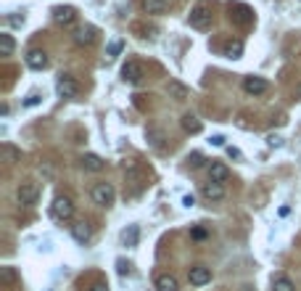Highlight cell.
<instances>
[{
  "instance_id": "cell-1",
  "label": "cell",
  "mask_w": 301,
  "mask_h": 291,
  "mask_svg": "<svg viewBox=\"0 0 301 291\" xmlns=\"http://www.w3.org/2000/svg\"><path fill=\"white\" fill-rule=\"evenodd\" d=\"M51 215L56 220H61V223H66V220L74 217V201L69 199V196H56L53 204H51Z\"/></svg>"
},
{
  "instance_id": "cell-2",
  "label": "cell",
  "mask_w": 301,
  "mask_h": 291,
  "mask_svg": "<svg viewBox=\"0 0 301 291\" xmlns=\"http://www.w3.org/2000/svg\"><path fill=\"white\" fill-rule=\"evenodd\" d=\"M212 24V6L201 0V3H195V8L190 11V27L195 29H206Z\"/></svg>"
},
{
  "instance_id": "cell-3",
  "label": "cell",
  "mask_w": 301,
  "mask_h": 291,
  "mask_svg": "<svg viewBox=\"0 0 301 291\" xmlns=\"http://www.w3.org/2000/svg\"><path fill=\"white\" fill-rule=\"evenodd\" d=\"M90 196H92V201H95L98 206H111L114 199H117V191H114L111 183H95V185H92V191H90Z\"/></svg>"
},
{
  "instance_id": "cell-4",
  "label": "cell",
  "mask_w": 301,
  "mask_h": 291,
  "mask_svg": "<svg viewBox=\"0 0 301 291\" xmlns=\"http://www.w3.org/2000/svg\"><path fill=\"white\" fill-rule=\"evenodd\" d=\"M16 199H19V204H24V206H34L37 199H40V185L32 183V180L21 183L16 188Z\"/></svg>"
},
{
  "instance_id": "cell-5",
  "label": "cell",
  "mask_w": 301,
  "mask_h": 291,
  "mask_svg": "<svg viewBox=\"0 0 301 291\" xmlns=\"http://www.w3.org/2000/svg\"><path fill=\"white\" fill-rule=\"evenodd\" d=\"M227 11H230V19H233L238 27H248L251 21H254L251 8H248V6H243V3H230Z\"/></svg>"
},
{
  "instance_id": "cell-6",
  "label": "cell",
  "mask_w": 301,
  "mask_h": 291,
  "mask_svg": "<svg viewBox=\"0 0 301 291\" xmlns=\"http://www.w3.org/2000/svg\"><path fill=\"white\" fill-rule=\"evenodd\" d=\"M56 90H59L61 98H74L79 93V85H77V79L72 74H61L59 79H56Z\"/></svg>"
},
{
  "instance_id": "cell-7",
  "label": "cell",
  "mask_w": 301,
  "mask_h": 291,
  "mask_svg": "<svg viewBox=\"0 0 301 291\" xmlns=\"http://www.w3.org/2000/svg\"><path fill=\"white\" fill-rule=\"evenodd\" d=\"M122 77H124V82H140V79L145 77V69H143L140 61L130 58V61L122 66Z\"/></svg>"
},
{
  "instance_id": "cell-8",
  "label": "cell",
  "mask_w": 301,
  "mask_h": 291,
  "mask_svg": "<svg viewBox=\"0 0 301 291\" xmlns=\"http://www.w3.org/2000/svg\"><path fill=\"white\" fill-rule=\"evenodd\" d=\"M188 281L190 286H206V283H212V270L206 265H193L188 270Z\"/></svg>"
},
{
  "instance_id": "cell-9",
  "label": "cell",
  "mask_w": 301,
  "mask_h": 291,
  "mask_svg": "<svg viewBox=\"0 0 301 291\" xmlns=\"http://www.w3.org/2000/svg\"><path fill=\"white\" fill-rule=\"evenodd\" d=\"M74 19H77V11H74L72 6H56V8H53V21H56V24L69 27Z\"/></svg>"
},
{
  "instance_id": "cell-10",
  "label": "cell",
  "mask_w": 301,
  "mask_h": 291,
  "mask_svg": "<svg viewBox=\"0 0 301 291\" xmlns=\"http://www.w3.org/2000/svg\"><path fill=\"white\" fill-rule=\"evenodd\" d=\"M267 79H262V77H246L243 79V90L248 93V96H262V93H267Z\"/></svg>"
},
{
  "instance_id": "cell-11",
  "label": "cell",
  "mask_w": 301,
  "mask_h": 291,
  "mask_svg": "<svg viewBox=\"0 0 301 291\" xmlns=\"http://www.w3.org/2000/svg\"><path fill=\"white\" fill-rule=\"evenodd\" d=\"M204 196L209 201H222L225 196H227V191H225V183H214V180H209L204 185Z\"/></svg>"
},
{
  "instance_id": "cell-12",
  "label": "cell",
  "mask_w": 301,
  "mask_h": 291,
  "mask_svg": "<svg viewBox=\"0 0 301 291\" xmlns=\"http://www.w3.org/2000/svg\"><path fill=\"white\" fill-rule=\"evenodd\" d=\"M27 66L34 69V72H42V69L48 66V53L45 51H29L27 53Z\"/></svg>"
},
{
  "instance_id": "cell-13",
  "label": "cell",
  "mask_w": 301,
  "mask_h": 291,
  "mask_svg": "<svg viewBox=\"0 0 301 291\" xmlns=\"http://www.w3.org/2000/svg\"><path fill=\"white\" fill-rule=\"evenodd\" d=\"M169 98H175V101H185V98H190V88L188 85H182L180 79H169Z\"/></svg>"
},
{
  "instance_id": "cell-14",
  "label": "cell",
  "mask_w": 301,
  "mask_h": 291,
  "mask_svg": "<svg viewBox=\"0 0 301 291\" xmlns=\"http://www.w3.org/2000/svg\"><path fill=\"white\" fill-rule=\"evenodd\" d=\"M79 164H82V170H87V172H101L103 167H106V161H103L98 154H85L82 159H79Z\"/></svg>"
},
{
  "instance_id": "cell-15",
  "label": "cell",
  "mask_w": 301,
  "mask_h": 291,
  "mask_svg": "<svg viewBox=\"0 0 301 291\" xmlns=\"http://www.w3.org/2000/svg\"><path fill=\"white\" fill-rule=\"evenodd\" d=\"M156 291H180L177 278H175V275H169V273L156 275Z\"/></svg>"
},
{
  "instance_id": "cell-16",
  "label": "cell",
  "mask_w": 301,
  "mask_h": 291,
  "mask_svg": "<svg viewBox=\"0 0 301 291\" xmlns=\"http://www.w3.org/2000/svg\"><path fill=\"white\" fill-rule=\"evenodd\" d=\"M227 178H230L227 164H222V161H212V167H209V180H214V183H225Z\"/></svg>"
},
{
  "instance_id": "cell-17",
  "label": "cell",
  "mask_w": 301,
  "mask_h": 291,
  "mask_svg": "<svg viewBox=\"0 0 301 291\" xmlns=\"http://www.w3.org/2000/svg\"><path fill=\"white\" fill-rule=\"evenodd\" d=\"M143 11L150 16H159V14H164V11L169 8V0H143Z\"/></svg>"
},
{
  "instance_id": "cell-18",
  "label": "cell",
  "mask_w": 301,
  "mask_h": 291,
  "mask_svg": "<svg viewBox=\"0 0 301 291\" xmlns=\"http://www.w3.org/2000/svg\"><path fill=\"white\" fill-rule=\"evenodd\" d=\"M95 27H82V29H77L74 32V43L77 45H92L95 43Z\"/></svg>"
},
{
  "instance_id": "cell-19",
  "label": "cell",
  "mask_w": 301,
  "mask_h": 291,
  "mask_svg": "<svg viewBox=\"0 0 301 291\" xmlns=\"http://www.w3.org/2000/svg\"><path fill=\"white\" fill-rule=\"evenodd\" d=\"M72 236H74V241H79V243H87V241L92 238V230H90L87 223H74V225H72Z\"/></svg>"
},
{
  "instance_id": "cell-20",
  "label": "cell",
  "mask_w": 301,
  "mask_h": 291,
  "mask_svg": "<svg viewBox=\"0 0 301 291\" xmlns=\"http://www.w3.org/2000/svg\"><path fill=\"white\" fill-rule=\"evenodd\" d=\"M201 119H198V116H195V114H185L182 116V130L185 133H190V135H195V133H201Z\"/></svg>"
},
{
  "instance_id": "cell-21",
  "label": "cell",
  "mask_w": 301,
  "mask_h": 291,
  "mask_svg": "<svg viewBox=\"0 0 301 291\" xmlns=\"http://www.w3.org/2000/svg\"><path fill=\"white\" fill-rule=\"evenodd\" d=\"M272 291H296V283L288 275H277L272 278Z\"/></svg>"
},
{
  "instance_id": "cell-22",
  "label": "cell",
  "mask_w": 301,
  "mask_h": 291,
  "mask_svg": "<svg viewBox=\"0 0 301 291\" xmlns=\"http://www.w3.org/2000/svg\"><path fill=\"white\" fill-rule=\"evenodd\" d=\"M137 238H140V228H137V225H130V228L122 233L124 246H137Z\"/></svg>"
},
{
  "instance_id": "cell-23",
  "label": "cell",
  "mask_w": 301,
  "mask_h": 291,
  "mask_svg": "<svg viewBox=\"0 0 301 291\" xmlns=\"http://www.w3.org/2000/svg\"><path fill=\"white\" fill-rule=\"evenodd\" d=\"M3 154H6V161H8V164H16V161H21V151L14 148L11 143H3Z\"/></svg>"
},
{
  "instance_id": "cell-24",
  "label": "cell",
  "mask_w": 301,
  "mask_h": 291,
  "mask_svg": "<svg viewBox=\"0 0 301 291\" xmlns=\"http://www.w3.org/2000/svg\"><path fill=\"white\" fill-rule=\"evenodd\" d=\"M14 48H16L14 37H11V34H0V53H3V56H11V53H14Z\"/></svg>"
},
{
  "instance_id": "cell-25",
  "label": "cell",
  "mask_w": 301,
  "mask_h": 291,
  "mask_svg": "<svg viewBox=\"0 0 301 291\" xmlns=\"http://www.w3.org/2000/svg\"><path fill=\"white\" fill-rule=\"evenodd\" d=\"M225 53H227L230 58H240V53H243V43H240V40H235V43H227Z\"/></svg>"
},
{
  "instance_id": "cell-26",
  "label": "cell",
  "mask_w": 301,
  "mask_h": 291,
  "mask_svg": "<svg viewBox=\"0 0 301 291\" xmlns=\"http://www.w3.org/2000/svg\"><path fill=\"white\" fill-rule=\"evenodd\" d=\"M0 278H3V283H14V278H16L14 267H0Z\"/></svg>"
},
{
  "instance_id": "cell-27",
  "label": "cell",
  "mask_w": 301,
  "mask_h": 291,
  "mask_svg": "<svg viewBox=\"0 0 301 291\" xmlns=\"http://www.w3.org/2000/svg\"><path fill=\"white\" fill-rule=\"evenodd\" d=\"M267 146L270 148H280L283 146V138L280 135H267Z\"/></svg>"
},
{
  "instance_id": "cell-28",
  "label": "cell",
  "mask_w": 301,
  "mask_h": 291,
  "mask_svg": "<svg viewBox=\"0 0 301 291\" xmlns=\"http://www.w3.org/2000/svg\"><path fill=\"white\" fill-rule=\"evenodd\" d=\"M122 45H124V43H122V40H114V43H111V45H109V56H117V53H119V51H122Z\"/></svg>"
},
{
  "instance_id": "cell-29",
  "label": "cell",
  "mask_w": 301,
  "mask_h": 291,
  "mask_svg": "<svg viewBox=\"0 0 301 291\" xmlns=\"http://www.w3.org/2000/svg\"><path fill=\"white\" fill-rule=\"evenodd\" d=\"M117 265H119V275H130V273H132V270H130V265H127L124 260H119Z\"/></svg>"
},
{
  "instance_id": "cell-30",
  "label": "cell",
  "mask_w": 301,
  "mask_h": 291,
  "mask_svg": "<svg viewBox=\"0 0 301 291\" xmlns=\"http://www.w3.org/2000/svg\"><path fill=\"white\" fill-rule=\"evenodd\" d=\"M193 238H195V241L206 238V230H204V228H195V230H193Z\"/></svg>"
},
{
  "instance_id": "cell-31",
  "label": "cell",
  "mask_w": 301,
  "mask_h": 291,
  "mask_svg": "<svg viewBox=\"0 0 301 291\" xmlns=\"http://www.w3.org/2000/svg\"><path fill=\"white\" fill-rule=\"evenodd\" d=\"M212 143H214V146H225V138H222V135H214Z\"/></svg>"
},
{
  "instance_id": "cell-32",
  "label": "cell",
  "mask_w": 301,
  "mask_h": 291,
  "mask_svg": "<svg viewBox=\"0 0 301 291\" xmlns=\"http://www.w3.org/2000/svg\"><path fill=\"white\" fill-rule=\"evenodd\" d=\"M90 291H109V286H106V283H95Z\"/></svg>"
},
{
  "instance_id": "cell-33",
  "label": "cell",
  "mask_w": 301,
  "mask_h": 291,
  "mask_svg": "<svg viewBox=\"0 0 301 291\" xmlns=\"http://www.w3.org/2000/svg\"><path fill=\"white\" fill-rule=\"evenodd\" d=\"M193 167H201V154H193V161H190Z\"/></svg>"
},
{
  "instance_id": "cell-34",
  "label": "cell",
  "mask_w": 301,
  "mask_h": 291,
  "mask_svg": "<svg viewBox=\"0 0 301 291\" xmlns=\"http://www.w3.org/2000/svg\"><path fill=\"white\" fill-rule=\"evenodd\" d=\"M182 204H185V206H193V204H195V199H193V196H185Z\"/></svg>"
},
{
  "instance_id": "cell-35",
  "label": "cell",
  "mask_w": 301,
  "mask_h": 291,
  "mask_svg": "<svg viewBox=\"0 0 301 291\" xmlns=\"http://www.w3.org/2000/svg\"><path fill=\"white\" fill-rule=\"evenodd\" d=\"M296 98H301V82L296 85Z\"/></svg>"
}]
</instances>
